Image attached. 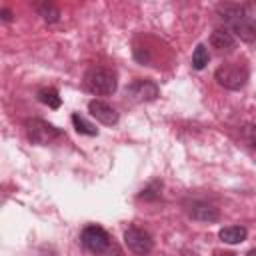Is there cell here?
Returning <instances> with one entry per match:
<instances>
[{
  "mask_svg": "<svg viewBox=\"0 0 256 256\" xmlns=\"http://www.w3.org/2000/svg\"><path fill=\"white\" fill-rule=\"evenodd\" d=\"M36 96L48 108H60V104H62V98H60V94H58L56 88H40Z\"/></svg>",
  "mask_w": 256,
  "mask_h": 256,
  "instance_id": "cell-12",
  "label": "cell"
},
{
  "mask_svg": "<svg viewBox=\"0 0 256 256\" xmlns=\"http://www.w3.org/2000/svg\"><path fill=\"white\" fill-rule=\"evenodd\" d=\"M214 256H236L234 252H214Z\"/></svg>",
  "mask_w": 256,
  "mask_h": 256,
  "instance_id": "cell-20",
  "label": "cell"
},
{
  "mask_svg": "<svg viewBox=\"0 0 256 256\" xmlns=\"http://www.w3.org/2000/svg\"><path fill=\"white\" fill-rule=\"evenodd\" d=\"M248 66L244 64H238V62H230V64H222L220 68H216L214 72V78L216 82L226 88V90H240L246 86L248 82Z\"/></svg>",
  "mask_w": 256,
  "mask_h": 256,
  "instance_id": "cell-3",
  "label": "cell"
},
{
  "mask_svg": "<svg viewBox=\"0 0 256 256\" xmlns=\"http://www.w3.org/2000/svg\"><path fill=\"white\" fill-rule=\"evenodd\" d=\"M180 256H198V252H194V250H182Z\"/></svg>",
  "mask_w": 256,
  "mask_h": 256,
  "instance_id": "cell-19",
  "label": "cell"
},
{
  "mask_svg": "<svg viewBox=\"0 0 256 256\" xmlns=\"http://www.w3.org/2000/svg\"><path fill=\"white\" fill-rule=\"evenodd\" d=\"M88 110H90V114L100 122V124H106V126H114V124H118V112H116V108H112L108 102H104V100H90L88 102Z\"/></svg>",
  "mask_w": 256,
  "mask_h": 256,
  "instance_id": "cell-9",
  "label": "cell"
},
{
  "mask_svg": "<svg viewBox=\"0 0 256 256\" xmlns=\"http://www.w3.org/2000/svg\"><path fill=\"white\" fill-rule=\"evenodd\" d=\"M248 236V230L244 226H238V224H232V226H224L220 228L218 232V238L224 242V244H240L244 242Z\"/></svg>",
  "mask_w": 256,
  "mask_h": 256,
  "instance_id": "cell-11",
  "label": "cell"
},
{
  "mask_svg": "<svg viewBox=\"0 0 256 256\" xmlns=\"http://www.w3.org/2000/svg\"><path fill=\"white\" fill-rule=\"evenodd\" d=\"M244 138H246L248 146H250L252 150H256V126H254V124H250V126L244 128Z\"/></svg>",
  "mask_w": 256,
  "mask_h": 256,
  "instance_id": "cell-17",
  "label": "cell"
},
{
  "mask_svg": "<svg viewBox=\"0 0 256 256\" xmlns=\"http://www.w3.org/2000/svg\"><path fill=\"white\" fill-rule=\"evenodd\" d=\"M210 46L216 52H232L236 48V38L232 36V32H228V28H216L210 34Z\"/></svg>",
  "mask_w": 256,
  "mask_h": 256,
  "instance_id": "cell-10",
  "label": "cell"
},
{
  "mask_svg": "<svg viewBox=\"0 0 256 256\" xmlns=\"http://www.w3.org/2000/svg\"><path fill=\"white\" fill-rule=\"evenodd\" d=\"M0 18H2V22H12L14 14H12V10H8V8H2V10H0Z\"/></svg>",
  "mask_w": 256,
  "mask_h": 256,
  "instance_id": "cell-18",
  "label": "cell"
},
{
  "mask_svg": "<svg viewBox=\"0 0 256 256\" xmlns=\"http://www.w3.org/2000/svg\"><path fill=\"white\" fill-rule=\"evenodd\" d=\"M36 12H38L48 24L60 20V10H58L52 2H40V4H36Z\"/></svg>",
  "mask_w": 256,
  "mask_h": 256,
  "instance_id": "cell-13",
  "label": "cell"
},
{
  "mask_svg": "<svg viewBox=\"0 0 256 256\" xmlns=\"http://www.w3.org/2000/svg\"><path fill=\"white\" fill-rule=\"evenodd\" d=\"M24 128H26L30 142L40 144V146H46V144H52L54 140L64 138V132L60 128H56L54 124H50L42 118H28L24 122Z\"/></svg>",
  "mask_w": 256,
  "mask_h": 256,
  "instance_id": "cell-4",
  "label": "cell"
},
{
  "mask_svg": "<svg viewBox=\"0 0 256 256\" xmlns=\"http://www.w3.org/2000/svg\"><path fill=\"white\" fill-rule=\"evenodd\" d=\"M188 216L192 220H198V222H216L220 218V212L214 204H208L204 200H192L186 208Z\"/></svg>",
  "mask_w": 256,
  "mask_h": 256,
  "instance_id": "cell-8",
  "label": "cell"
},
{
  "mask_svg": "<svg viewBox=\"0 0 256 256\" xmlns=\"http://www.w3.org/2000/svg\"><path fill=\"white\" fill-rule=\"evenodd\" d=\"M82 84L84 88L90 92V94H96V96H110L116 92L118 88V78H116V72L112 68H106V66H92L86 70L84 78H82Z\"/></svg>",
  "mask_w": 256,
  "mask_h": 256,
  "instance_id": "cell-2",
  "label": "cell"
},
{
  "mask_svg": "<svg viewBox=\"0 0 256 256\" xmlns=\"http://www.w3.org/2000/svg\"><path fill=\"white\" fill-rule=\"evenodd\" d=\"M80 242L82 246L92 252V254H104L108 248H110V234L98 226V224H88L82 232H80Z\"/></svg>",
  "mask_w": 256,
  "mask_h": 256,
  "instance_id": "cell-5",
  "label": "cell"
},
{
  "mask_svg": "<svg viewBox=\"0 0 256 256\" xmlns=\"http://www.w3.org/2000/svg\"><path fill=\"white\" fill-rule=\"evenodd\" d=\"M160 94V88L152 80H134L132 84L126 86V96L134 102H150L156 100Z\"/></svg>",
  "mask_w": 256,
  "mask_h": 256,
  "instance_id": "cell-7",
  "label": "cell"
},
{
  "mask_svg": "<svg viewBox=\"0 0 256 256\" xmlns=\"http://www.w3.org/2000/svg\"><path fill=\"white\" fill-rule=\"evenodd\" d=\"M216 12L222 18V22L228 26V32H232V36L240 38L242 42L256 40V20L248 14L244 6L224 2L216 6Z\"/></svg>",
  "mask_w": 256,
  "mask_h": 256,
  "instance_id": "cell-1",
  "label": "cell"
},
{
  "mask_svg": "<svg viewBox=\"0 0 256 256\" xmlns=\"http://www.w3.org/2000/svg\"><path fill=\"white\" fill-rule=\"evenodd\" d=\"M162 196V182L160 180H152L148 186H144L138 194V200H146V202H152V200H158Z\"/></svg>",
  "mask_w": 256,
  "mask_h": 256,
  "instance_id": "cell-14",
  "label": "cell"
},
{
  "mask_svg": "<svg viewBox=\"0 0 256 256\" xmlns=\"http://www.w3.org/2000/svg\"><path fill=\"white\" fill-rule=\"evenodd\" d=\"M124 244H126V248H128L130 252H134L136 256H146V254H150L152 248H154L152 236H150L146 230L138 228V226H128V228L124 230Z\"/></svg>",
  "mask_w": 256,
  "mask_h": 256,
  "instance_id": "cell-6",
  "label": "cell"
},
{
  "mask_svg": "<svg viewBox=\"0 0 256 256\" xmlns=\"http://www.w3.org/2000/svg\"><path fill=\"white\" fill-rule=\"evenodd\" d=\"M72 124H74V128H76V132L78 134H86V136H96L98 134V128L94 126V124H90L84 116H80V114H72Z\"/></svg>",
  "mask_w": 256,
  "mask_h": 256,
  "instance_id": "cell-16",
  "label": "cell"
},
{
  "mask_svg": "<svg viewBox=\"0 0 256 256\" xmlns=\"http://www.w3.org/2000/svg\"><path fill=\"white\" fill-rule=\"evenodd\" d=\"M208 60H210V52H208L206 44H198V46L194 48V52H192V68H194V70L206 68Z\"/></svg>",
  "mask_w": 256,
  "mask_h": 256,
  "instance_id": "cell-15",
  "label": "cell"
},
{
  "mask_svg": "<svg viewBox=\"0 0 256 256\" xmlns=\"http://www.w3.org/2000/svg\"><path fill=\"white\" fill-rule=\"evenodd\" d=\"M246 256H256V248H252V250H248V252H246Z\"/></svg>",
  "mask_w": 256,
  "mask_h": 256,
  "instance_id": "cell-21",
  "label": "cell"
}]
</instances>
